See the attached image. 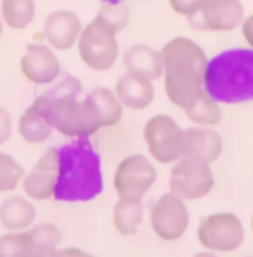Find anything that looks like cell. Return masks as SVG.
Returning <instances> with one entry per match:
<instances>
[{
    "mask_svg": "<svg viewBox=\"0 0 253 257\" xmlns=\"http://www.w3.org/2000/svg\"><path fill=\"white\" fill-rule=\"evenodd\" d=\"M59 176L54 200L63 203H85L104 190L103 162L90 138L71 139L59 146Z\"/></svg>",
    "mask_w": 253,
    "mask_h": 257,
    "instance_id": "6da1fadb",
    "label": "cell"
},
{
    "mask_svg": "<svg viewBox=\"0 0 253 257\" xmlns=\"http://www.w3.org/2000/svg\"><path fill=\"white\" fill-rule=\"evenodd\" d=\"M163 85L168 101L186 108L205 90L208 58L199 44L187 37H175L161 47Z\"/></svg>",
    "mask_w": 253,
    "mask_h": 257,
    "instance_id": "7a4b0ae2",
    "label": "cell"
},
{
    "mask_svg": "<svg viewBox=\"0 0 253 257\" xmlns=\"http://www.w3.org/2000/svg\"><path fill=\"white\" fill-rule=\"evenodd\" d=\"M205 90L224 104L253 101V49H227L208 59Z\"/></svg>",
    "mask_w": 253,
    "mask_h": 257,
    "instance_id": "3957f363",
    "label": "cell"
},
{
    "mask_svg": "<svg viewBox=\"0 0 253 257\" xmlns=\"http://www.w3.org/2000/svg\"><path fill=\"white\" fill-rule=\"evenodd\" d=\"M82 82L77 77H66L49 92L37 99L44 104L54 131L64 138H92L101 128L99 120L87 99H78Z\"/></svg>",
    "mask_w": 253,
    "mask_h": 257,
    "instance_id": "277c9868",
    "label": "cell"
},
{
    "mask_svg": "<svg viewBox=\"0 0 253 257\" xmlns=\"http://www.w3.org/2000/svg\"><path fill=\"white\" fill-rule=\"evenodd\" d=\"M77 51L82 63L90 70H111L120 56L118 32L96 14V18L82 30L77 42Z\"/></svg>",
    "mask_w": 253,
    "mask_h": 257,
    "instance_id": "5b68a950",
    "label": "cell"
},
{
    "mask_svg": "<svg viewBox=\"0 0 253 257\" xmlns=\"http://www.w3.org/2000/svg\"><path fill=\"white\" fill-rule=\"evenodd\" d=\"M244 226L232 212L203 215L198 224V241L208 254H231L244 241Z\"/></svg>",
    "mask_w": 253,
    "mask_h": 257,
    "instance_id": "8992f818",
    "label": "cell"
},
{
    "mask_svg": "<svg viewBox=\"0 0 253 257\" xmlns=\"http://www.w3.org/2000/svg\"><path fill=\"white\" fill-rule=\"evenodd\" d=\"M144 141L151 158L161 165H173L184 155V128L168 115H156L146 122Z\"/></svg>",
    "mask_w": 253,
    "mask_h": 257,
    "instance_id": "52a82bcc",
    "label": "cell"
},
{
    "mask_svg": "<svg viewBox=\"0 0 253 257\" xmlns=\"http://www.w3.org/2000/svg\"><path fill=\"white\" fill-rule=\"evenodd\" d=\"M191 224L186 200L173 191H167L151 205L149 226L153 233L163 241L180 240Z\"/></svg>",
    "mask_w": 253,
    "mask_h": 257,
    "instance_id": "ba28073f",
    "label": "cell"
},
{
    "mask_svg": "<svg viewBox=\"0 0 253 257\" xmlns=\"http://www.w3.org/2000/svg\"><path fill=\"white\" fill-rule=\"evenodd\" d=\"M170 191L184 200H201L213 190L215 177L211 164L194 157H182L170 171Z\"/></svg>",
    "mask_w": 253,
    "mask_h": 257,
    "instance_id": "9c48e42d",
    "label": "cell"
},
{
    "mask_svg": "<svg viewBox=\"0 0 253 257\" xmlns=\"http://www.w3.org/2000/svg\"><path fill=\"white\" fill-rule=\"evenodd\" d=\"M158 171L148 157L141 153L128 155L118 164L113 179V186L118 196L144 198V195L154 186Z\"/></svg>",
    "mask_w": 253,
    "mask_h": 257,
    "instance_id": "30bf717a",
    "label": "cell"
},
{
    "mask_svg": "<svg viewBox=\"0 0 253 257\" xmlns=\"http://www.w3.org/2000/svg\"><path fill=\"white\" fill-rule=\"evenodd\" d=\"M23 77L35 85H51L61 75V63L56 51L47 42H32L21 56Z\"/></svg>",
    "mask_w": 253,
    "mask_h": 257,
    "instance_id": "8fae6325",
    "label": "cell"
},
{
    "mask_svg": "<svg viewBox=\"0 0 253 257\" xmlns=\"http://www.w3.org/2000/svg\"><path fill=\"white\" fill-rule=\"evenodd\" d=\"M59 176V153L58 148H49L35 167L25 174L21 181V188L25 195L33 202H47L54 198L56 184Z\"/></svg>",
    "mask_w": 253,
    "mask_h": 257,
    "instance_id": "7c38bea8",
    "label": "cell"
},
{
    "mask_svg": "<svg viewBox=\"0 0 253 257\" xmlns=\"http://www.w3.org/2000/svg\"><path fill=\"white\" fill-rule=\"evenodd\" d=\"M246 18V11L241 0H205L196 16L189 20H198L194 26L208 32L224 33L239 28Z\"/></svg>",
    "mask_w": 253,
    "mask_h": 257,
    "instance_id": "4fadbf2b",
    "label": "cell"
},
{
    "mask_svg": "<svg viewBox=\"0 0 253 257\" xmlns=\"http://www.w3.org/2000/svg\"><path fill=\"white\" fill-rule=\"evenodd\" d=\"M82 30V20L73 11H52L44 21V40L54 51H70L77 45Z\"/></svg>",
    "mask_w": 253,
    "mask_h": 257,
    "instance_id": "5bb4252c",
    "label": "cell"
},
{
    "mask_svg": "<svg viewBox=\"0 0 253 257\" xmlns=\"http://www.w3.org/2000/svg\"><path fill=\"white\" fill-rule=\"evenodd\" d=\"M115 92L123 108L132 109V111H142V109L149 108L156 96L153 80L142 77V75L132 73V71H125L116 80Z\"/></svg>",
    "mask_w": 253,
    "mask_h": 257,
    "instance_id": "9a60e30c",
    "label": "cell"
},
{
    "mask_svg": "<svg viewBox=\"0 0 253 257\" xmlns=\"http://www.w3.org/2000/svg\"><path fill=\"white\" fill-rule=\"evenodd\" d=\"M224 151L222 136L213 127L192 125L184 128V155L182 157H194L213 164L220 158Z\"/></svg>",
    "mask_w": 253,
    "mask_h": 257,
    "instance_id": "2e32d148",
    "label": "cell"
},
{
    "mask_svg": "<svg viewBox=\"0 0 253 257\" xmlns=\"http://www.w3.org/2000/svg\"><path fill=\"white\" fill-rule=\"evenodd\" d=\"M122 61L127 71L142 75L153 82L163 77L161 51H156L148 44H134L127 47L122 54Z\"/></svg>",
    "mask_w": 253,
    "mask_h": 257,
    "instance_id": "e0dca14e",
    "label": "cell"
},
{
    "mask_svg": "<svg viewBox=\"0 0 253 257\" xmlns=\"http://www.w3.org/2000/svg\"><path fill=\"white\" fill-rule=\"evenodd\" d=\"M52 132H54V127L49 120L44 104L35 99V103L26 108L18 120V134L28 145H40L51 138Z\"/></svg>",
    "mask_w": 253,
    "mask_h": 257,
    "instance_id": "ac0fdd59",
    "label": "cell"
},
{
    "mask_svg": "<svg viewBox=\"0 0 253 257\" xmlns=\"http://www.w3.org/2000/svg\"><path fill=\"white\" fill-rule=\"evenodd\" d=\"M37 209L30 198L9 196L0 203V224L7 231H23L35 224Z\"/></svg>",
    "mask_w": 253,
    "mask_h": 257,
    "instance_id": "d6986e66",
    "label": "cell"
},
{
    "mask_svg": "<svg viewBox=\"0 0 253 257\" xmlns=\"http://www.w3.org/2000/svg\"><path fill=\"white\" fill-rule=\"evenodd\" d=\"M85 99L89 101V104L96 113L101 128L113 127L116 123H120V120L123 116V104L120 103L115 89L96 87V89H92L87 94Z\"/></svg>",
    "mask_w": 253,
    "mask_h": 257,
    "instance_id": "ffe728a7",
    "label": "cell"
},
{
    "mask_svg": "<svg viewBox=\"0 0 253 257\" xmlns=\"http://www.w3.org/2000/svg\"><path fill=\"white\" fill-rule=\"evenodd\" d=\"M142 198L118 196L113 205V226L122 236H134L142 224Z\"/></svg>",
    "mask_w": 253,
    "mask_h": 257,
    "instance_id": "44dd1931",
    "label": "cell"
},
{
    "mask_svg": "<svg viewBox=\"0 0 253 257\" xmlns=\"http://www.w3.org/2000/svg\"><path fill=\"white\" fill-rule=\"evenodd\" d=\"M187 120L192 125L215 127L222 122V108L220 103L215 101L206 90H203L192 103L184 108Z\"/></svg>",
    "mask_w": 253,
    "mask_h": 257,
    "instance_id": "7402d4cb",
    "label": "cell"
},
{
    "mask_svg": "<svg viewBox=\"0 0 253 257\" xmlns=\"http://www.w3.org/2000/svg\"><path fill=\"white\" fill-rule=\"evenodd\" d=\"M0 13L11 30H25L35 20V0H0Z\"/></svg>",
    "mask_w": 253,
    "mask_h": 257,
    "instance_id": "603a6c76",
    "label": "cell"
},
{
    "mask_svg": "<svg viewBox=\"0 0 253 257\" xmlns=\"http://www.w3.org/2000/svg\"><path fill=\"white\" fill-rule=\"evenodd\" d=\"M28 231L35 247V255H54L63 241L61 229L52 222H40L28 228Z\"/></svg>",
    "mask_w": 253,
    "mask_h": 257,
    "instance_id": "cb8c5ba5",
    "label": "cell"
},
{
    "mask_svg": "<svg viewBox=\"0 0 253 257\" xmlns=\"http://www.w3.org/2000/svg\"><path fill=\"white\" fill-rule=\"evenodd\" d=\"M35 255L32 236L28 229L23 231H7L0 235V257H28Z\"/></svg>",
    "mask_w": 253,
    "mask_h": 257,
    "instance_id": "d4e9b609",
    "label": "cell"
},
{
    "mask_svg": "<svg viewBox=\"0 0 253 257\" xmlns=\"http://www.w3.org/2000/svg\"><path fill=\"white\" fill-rule=\"evenodd\" d=\"M26 171L20 162H16L9 153L0 151V193H11L18 186H21V181Z\"/></svg>",
    "mask_w": 253,
    "mask_h": 257,
    "instance_id": "484cf974",
    "label": "cell"
},
{
    "mask_svg": "<svg viewBox=\"0 0 253 257\" xmlns=\"http://www.w3.org/2000/svg\"><path fill=\"white\" fill-rule=\"evenodd\" d=\"M97 16L103 18L120 33L130 21V9L123 2H103L97 11Z\"/></svg>",
    "mask_w": 253,
    "mask_h": 257,
    "instance_id": "4316f807",
    "label": "cell"
},
{
    "mask_svg": "<svg viewBox=\"0 0 253 257\" xmlns=\"http://www.w3.org/2000/svg\"><path fill=\"white\" fill-rule=\"evenodd\" d=\"M203 2L205 0H168V6L172 7V11L175 14L189 20V18L196 16L199 13Z\"/></svg>",
    "mask_w": 253,
    "mask_h": 257,
    "instance_id": "83f0119b",
    "label": "cell"
},
{
    "mask_svg": "<svg viewBox=\"0 0 253 257\" xmlns=\"http://www.w3.org/2000/svg\"><path fill=\"white\" fill-rule=\"evenodd\" d=\"M14 131V120L13 115L7 108L0 106V146H4L11 139Z\"/></svg>",
    "mask_w": 253,
    "mask_h": 257,
    "instance_id": "f1b7e54d",
    "label": "cell"
},
{
    "mask_svg": "<svg viewBox=\"0 0 253 257\" xmlns=\"http://www.w3.org/2000/svg\"><path fill=\"white\" fill-rule=\"evenodd\" d=\"M239 28H241V33H243L244 42L248 44V47L253 49V14H250V16L244 18Z\"/></svg>",
    "mask_w": 253,
    "mask_h": 257,
    "instance_id": "f546056e",
    "label": "cell"
},
{
    "mask_svg": "<svg viewBox=\"0 0 253 257\" xmlns=\"http://www.w3.org/2000/svg\"><path fill=\"white\" fill-rule=\"evenodd\" d=\"M4 28H6V23L2 20V13H0V37L4 35Z\"/></svg>",
    "mask_w": 253,
    "mask_h": 257,
    "instance_id": "4dcf8cb0",
    "label": "cell"
},
{
    "mask_svg": "<svg viewBox=\"0 0 253 257\" xmlns=\"http://www.w3.org/2000/svg\"><path fill=\"white\" fill-rule=\"evenodd\" d=\"M101 2H123V0H101Z\"/></svg>",
    "mask_w": 253,
    "mask_h": 257,
    "instance_id": "1f68e13d",
    "label": "cell"
},
{
    "mask_svg": "<svg viewBox=\"0 0 253 257\" xmlns=\"http://www.w3.org/2000/svg\"><path fill=\"white\" fill-rule=\"evenodd\" d=\"M251 233H253V215H251Z\"/></svg>",
    "mask_w": 253,
    "mask_h": 257,
    "instance_id": "d6a6232c",
    "label": "cell"
}]
</instances>
